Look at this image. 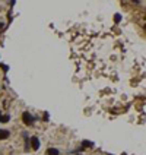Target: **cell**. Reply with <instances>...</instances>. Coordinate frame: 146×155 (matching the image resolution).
Listing matches in <instances>:
<instances>
[{
    "instance_id": "1",
    "label": "cell",
    "mask_w": 146,
    "mask_h": 155,
    "mask_svg": "<svg viewBox=\"0 0 146 155\" xmlns=\"http://www.w3.org/2000/svg\"><path fill=\"white\" fill-rule=\"evenodd\" d=\"M22 122L27 126H32L34 122H35V119H34V116L29 113V111H23L22 113Z\"/></svg>"
},
{
    "instance_id": "2",
    "label": "cell",
    "mask_w": 146,
    "mask_h": 155,
    "mask_svg": "<svg viewBox=\"0 0 146 155\" xmlns=\"http://www.w3.org/2000/svg\"><path fill=\"white\" fill-rule=\"evenodd\" d=\"M31 145H32V149H40V139L37 136H32L31 137Z\"/></svg>"
},
{
    "instance_id": "3",
    "label": "cell",
    "mask_w": 146,
    "mask_h": 155,
    "mask_svg": "<svg viewBox=\"0 0 146 155\" xmlns=\"http://www.w3.org/2000/svg\"><path fill=\"white\" fill-rule=\"evenodd\" d=\"M10 135L9 130H4V129H0V139H7Z\"/></svg>"
},
{
    "instance_id": "4",
    "label": "cell",
    "mask_w": 146,
    "mask_h": 155,
    "mask_svg": "<svg viewBox=\"0 0 146 155\" xmlns=\"http://www.w3.org/2000/svg\"><path fill=\"white\" fill-rule=\"evenodd\" d=\"M47 154H48V155H58L60 152H58V149H56V148H50Z\"/></svg>"
},
{
    "instance_id": "5",
    "label": "cell",
    "mask_w": 146,
    "mask_h": 155,
    "mask_svg": "<svg viewBox=\"0 0 146 155\" xmlns=\"http://www.w3.org/2000/svg\"><path fill=\"white\" fill-rule=\"evenodd\" d=\"M82 146H83V148H88V146L91 148V146H93V143H92L91 141H83V142H82Z\"/></svg>"
},
{
    "instance_id": "6",
    "label": "cell",
    "mask_w": 146,
    "mask_h": 155,
    "mask_svg": "<svg viewBox=\"0 0 146 155\" xmlns=\"http://www.w3.org/2000/svg\"><path fill=\"white\" fill-rule=\"evenodd\" d=\"M9 119H10V117L7 116V114H6V116H0V122H2V123H6V122H9Z\"/></svg>"
},
{
    "instance_id": "7",
    "label": "cell",
    "mask_w": 146,
    "mask_h": 155,
    "mask_svg": "<svg viewBox=\"0 0 146 155\" xmlns=\"http://www.w3.org/2000/svg\"><path fill=\"white\" fill-rule=\"evenodd\" d=\"M120 21H121V15H120V13H115V15H114V22L118 23Z\"/></svg>"
},
{
    "instance_id": "8",
    "label": "cell",
    "mask_w": 146,
    "mask_h": 155,
    "mask_svg": "<svg viewBox=\"0 0 146 155\" xmlns=\"http://www.w3.org/2000/svg\"><path fill=\"white\" fill-rule=\"evenodd\" d=\"M0 67H2V70H4V72H7V70H9V66H7V64L0 63Z\"/></svg>"
},
{
    "instance_id": "9",
    "label": "cell",
    "mask_w": 146,
    "mask_h": 155,
    "mask_svg": "<svg viewBox=\"0 0 146 155\" xmlns=\"http://www.w3.org/2000/svg\"><path fill=\"white\" fill-rule=\"evenodd\" d=\"M48 117H50V116H48V113H44V120H45V122L48 120Z\"/></svg>"
},
{
    "instance_id": "10",
    "label": "cell",
    "mask_w": 146,
    "mask_h": 155,
    "mask_svg": "<svg viewBox=\"0 0 146 155\" xmlns=\"http://www.w3.org/2000/svg\"><path fill=\"white\" fill-rule=\"evenodd\" d=\"M121 155H127V154H121Z\"/></svg>"
},
{
    "instance_id": "11",
    "label": "cell",
    "mask_w": 146,
    "mask_h": 155,
    "mask_svg": "<svg viewBox=\"0 0 146 155\" xmlns=\"http://www.w3.org/2000/svg\"><path fill=\"white\" fill-rule=\"evenodd\" d=\"M110 155H111V154H110Z\"/></svg>"
}]
</instances>
